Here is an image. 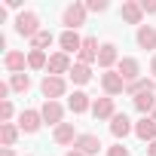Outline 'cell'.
I'll list each match as a JSON object with an SVG mask.
<instances>
[{
  "label": "cell",
  "instance_id": "1f68e13d",
  "mask_svg": "<svg viewBox=\"0 0 156 156\" xmlns=\"http://www.w3.org/2000/svg\"><path fill=\"white\" fill-rule=\"evenodd\" d=\"M9 95H12V89H9V80H3V83H0V104H3V101H9Z\"/></svg>",
  "mask_w": 156,
  "mask_h": 156
},
{
  "label": "cell",
  "instance_id": "44dd1931",
  "mask_svg": "<svg viewBox=\"0 0 156 156\" xmlns=\"http://www.w3.org/2000/svg\"><path fill=\"white\" fill-rule=\"evenodd\" d=\"M135 135H138L144 144H153V141H156V122H153L150 116H141V119L135 122Z\"/></svg>",
  "mask_w": 156,
  "mask_h": 156
},
{
  "label": "cell",
  "instance_id": "d590c367",
  "mask_svg": "<svg viewBox=\"0 0 156 156\" xmlns=\"http://www.w3.org/2000/svg\"><path fill=\"white\" fill-rule=\"evenodd\" d=\"M147 156H156V141H153V144H147Z\"/></svg>",
  "mask_w": 156,
  "mask_h": 156
},
{
  "label": "cell",
  "instance_id": "d6986e66",
  "mask_svg": "<svg viewBox=\"0 0 156 156\" xmlns=\"http://www.w3.org/2000/svg\"><path fill=\"white\" fill-rule=\"evenodd\" d=\"M76 129H73V122H61L58 129H52V141L58 144V147H67V144H76Z\"/></svg>",
  "mask_w": 156,
  "mask_h": 156
},
{
  "label": "cell",
  "instance_id": "83f0119b",
  "mask_svg": "<svg viewBox=\"0 0 156 156\" xmlns=\"http://www.w3.org/2000/svg\"><path fill=\"white\" fill-rule=\"evenodd\" d=\"M12 116H16L12 101H3V104H0V126H3V122H12Z\"/></svg>",
  "mask_w": 156,
  "mask_h": 156
},
{
  "label": "cell",
  "instance_id": "52a82bcc",
  "mask_svg": "<svg viewBox=\"0 0 156 156\" xmlns=\"http://www.w3.org/2000/svg\"><path fill=\"white\" fill-rule=\"evenodd\" d=\"M116 70H119V76L126 80V86L144 76V73H141V61H138V58H132V55H122V58H119V64H116Z\"/></svg>",
  "mask_w": 156,
  "mask_h": 156
},
{
  "label": "cell",
  "instance_id": "ffe728a7",
  "mask_svg": "<svg viewBox=\"0 0 156 156\" xmlns=\"http://www.w3.org/2000/svg\"><path fill=\"white\" fill-rule=\"evenodd\" d=\"M67 80H70L73 86H89V83H92V67L83 64V61H73V67H70V73H67Z\"/></svg>",
  "mask_w": 156,
  "mask_h": 156
},
{
  "label": "cell",
  "instance_id": "cb8c5ba5",
  "mask_svg": "<svg viewBox=\"0 0 156 156\" xmlns=\"http://www.w3.org/2000/svg\"><path fill=\"white\" fill-rule=\"evenodd\" d=\"M19 135H22V129L16 122H3V126H0V144H3V147H16Z\"/></svg>",
  "mask_w": 156,
  "mask_h": 156
},
{
  "label": "cell",
  "instance_id": "f1b7e54d",
  "mask_svg": "<svg viewBox=\"0 0 156 156\" xmlns=\"http://www.w3.org/2000/svg\"><path fill=\"white\" fill-rule=\"evenodd\" d=\"M107 6H110L107 0H86V9L89 12H107Z\"/></svg>",
  "mask_w": 156,
  "mask_h": 156
},
{
  "label": "cell",
  "instance_id": "5bb4252c",
  "mask_svg": "<svg viewBox=\"0 0 156 156\" xmlns=\"http://www.w3.org/2000/svg\"><path fill=\"white\" fill-rule=\"evenodd\" d=\"M116 64H119L116 43H101V49H98V67L101 70H116Z\"/></svg>",
  "mask_w": 156,
  "mask_h": 156
},
{
  "label": "cell",
  "instance_id": "8d00e7d4",
  "mask_svg": "<svg viewBox=\"0 0 156 156\" xmlns=\"http://www.w3.org/2000/svg\"><path fill=\"white\" fill-rule=\"evenodd\" d=\"M64 156H86V153H80V150H67Z\"/></svg>",
  "mask_w": 156,
  "mask_h": 156
},
{
  "label": "cell",
  "instance_id": "4dcf8cb0",
  "mask_svg": "<svg viewBox=\"0 0 156 156\" xmlns=\"http://www.w3.org/2000/svg\"><path fill=\"white\" fill-rule=\"evenodd\" d=\"M138 3H141L144 16H156V0H138Z\"/></svg>",
  "mask_w": 156,
  "mask_h": 156
},
{
  "label": "cell",
  "instance_id": "d6a6232c",
  "mask_svg": "<svg viewBox=\"0 0 156 156\" xmlns=\"http://www.w3.org/2000/svg\"><path fill=\"white\" fill-rule=\"evenodd\" d=\"M3 3H6V9H16V12H25V9H22V0H3Z\"/></svg>",
  "mask_w": 156,
  "mask_h": 156
},
{
  "label": "cell",
  "instance_id": "277c9868",
  "mask_svg": "<svg viewBox=\"0 0 156 156\" xmlns=\"http://www.w3.org/2000/svg\"><path fill=\"white\" fill-rule=\"evenodd\" d=\"M16 126H19L25 135H37L46 122H43V113H40V110L28 107V110H22V113H19V122H16Z\"/></svg>",
  "mask_w": 156,
  "mask_h": 156
},
{
  "label": "cell",
  "instance_id": "f546056e",
  "mask_svg": "<svg viewBox=\"0 0 156 156\" xmlns=\"http://www.w3.org/2000/svg\"><path fill=\"white\" fill-rule=\"evenodd\" d=\"M107 156H132V153H129V147L122 141H116L113 147H107Z\"/></svg>",
  "mask_w": 156,
  "mask_h": 156
},
{
  "label": "cell",
  "instance_id": "4fadbf2b",
  "mask_svg": "<svg viewBox=\"0 0 156 156\" xmlns=\"http://www.w3.org/2000/svg\"><path fill=\"white\" fill-rule=\"evenodd\" d=\"M98 49H101V43H98V37H83V49L76 52V61H83V64H98Z\"/></svg>",
  "mask_w": 156,
  "mask_h": 156
},
{
  "label": "cell",
  "instance_id": "e575fe53",
  "mask_svg": "<svg viewBox=\"0 0 156 156\" xmlns=\"http://www.w3.org/2000/svg\"><path fill=\"white\" fill-rule=\"evenodd\" d=\"M150 73H153V80H156V55L150 58Z\"/></svg>",
  "mask_w": 156,
  "mask_h": 156
},
{
  "label": "cell",
  "instance_id": "6da1fadb",
  "mask_svg": "<svg viewBox=\"0 0 156 156\" xmlns=\"http://www.w3.org/2000/svg\"><path fill=\"white\" fill-rule=\"evenodd\" d=\"M86 16H89L86 3H80V0L67 3V6L61 9V25H64V31H80V28L86 25Z\"/></svg>",
  "mask_w": 156,
  "mask_h": 156
},
{
  "label": "cell",
  "instance_id": "74e56055",
  "mask_svg": "<svg viewBox=\"0 0 156 156\" xmlns=\"http://www.w3.org/2000/svg\"><path fill=\"white\" fill-rule=\"evenodd\" d=\"M150 119H153V122H156V107H153V113H150Z\"/></svg>",
  "mask_w": 156,
  "mask_h": 156
},
{
  "label": "cell",
  "instance_id": "7402d4cb",
  "mask_svg": "<svg viewBox=\"0 0 156 156\" xmlns=\"http://www.w3.org/2000/svg\"><path fill=\"white\" fill-rule=\"evenodd\" d=\"M144 92H156V80H153V76H141V80H135V83L126 86V95L129 98H138Z\"/></svg>",
  "mask_w": 156,
  "mask_h": 156
},
{
  "label": "cell",
  "instance_id": "e0dca14e",
  "mask_svg": "<svg viewBox=\"0 0 156 156\" xmlns=\"http://www.w3.org/2000/svg\"><path fill=\"white\" fill-rule=\"evenodd\" d=\"M135 43H138V49L153 52V49H156V25H141V28L135 31Z\"/></svg>",
  "mask_w": 156,
  "mask_h": 156
},
{
  "label": "cell",
  "instance_id": "d4e9b609",
  "mask_svg": "<svg viewBox=\"0 0 156 156\" xmlns=\"http://www.w3.org/2000/svg\"><path fill=\"white\" fill-rule=\"evenodd\" d=\"M52 43H58V37H55V34H52L49 28H43V31H40V34H37V37L31 40V49H40V52H46V49H49Z\"/></svg>",
  "mask_w": 156,
  "mask_h": 156
},
{
  "label": "cell",
  "instance_id": "7c38bea8",
  "mask_svg": "<svg viewBox=\"0 0 156 156\" xmlns=\"http://www.w3.org/2000/svg\"><path fill=\"white\" fill-rule=\"evenodd\" d=\"M80 49H83V37H80V31H61V34H58V52L73 55V52H80Z\"/></svg>",
  "mask_w": 156,
  "mask_h": 156
},
{
  "label": "cell",
  "instance_id": "484cf974",
  "mask_svg": "<svg viewBox=\"0 0 156 156\" xmlns=\"http://www.w3.org/2000/svg\"><path fill=\"white\" fill-rule=\"evenodd\" d=\"M49 64V55L40 52V49H28V70H46Z\"/></svg>",
  "mask_w": 156,
  "mask_h": 156
},
{
  "label": "cell",
  "instance_id": "9a60e30c",
  "mask_svg": "<svg viewBox=\"0 0 156 156\" xmlns=\"http://www.w3.org/2000/svg\"><path fill=\"white\" fill-rule=\"evenodd\" d=\"M101 147H104V144H101V138H98V135H92V132H83L80 138H76V144H73V150H80V153H86V156H95Z\"/></svg>",
  "mask_w": 156,
  "mask_h": 156
},
{
  "label": "cell",
  "instance_id": "4316f807",
  "mask_svg": "<svg viewBox=\"0 0 156 156\" xmlns=\"http://www.w3.org/2000/svg\"><path fill=\"white\" fill-rule=\"evenodd\" d=\"M9 89L19 92V95H25V92L31 89V73H12V76H9Z\"/></svg>",
  "mask_w": 156,
  "mask_h": 156
},
{
  "label": "cell",
  "instance_id": "2e32d148",
  "mask_svg": "<svg viewBox=\"0 0 156 156\" xmlns=\"http://www.w3.org/2000/svg\"><path fill=\"white\" fill-rule=\"evenodd\" d=\"M132 132H135V126H132V119H129L126 113H116V116L110 119V135H113L116 141H126Z\"/></svg>",
  "mask_w": 156,
  "mask_h": 156
},
{
  "label": "cell",
  "instance_id": "ac0fdd59",
  "mask_svg": "<svg viewBox=\"0 0 156 156\" xmlns=\"http://www.w3.org/2000/svg\"><path fill=\"white\" fill-rule=\"evenodd\" d=\"M92 104H95V101H92L83 89H76V92L67 98V110H70V113H76V116H80V113H89V110H92Z\"/></svg>",
  "mask_w": 156,
  "mask_h": 156
},
{
  "label": "cell",
  "instance_id": "8fae6325",
  "mask_svg": "<svg viewBox=\"0 0 156 156\" xmlns=\"http://www.w3.org/2000/svg\"><path fill=\"white\" fill-rule=\"evenodd\" d=\"M92 116H95L98 122H110V119L116 116V104H113V98H107V95L95 98V104H92Z\"/></svg>",
  "mask_w": 156,
  "mask_h": 156
},
{
  "label": "cell",
  "instance_id": "3957f363",
  "mask_svg": "<svg viewBox=\"0 0 156 156\" xmlns=\"http://www.w3.org/2000/svg\"><path fill=\"white\" fill-rule=\"evenodd\" d=\"M64 92H67V80L64 76H43L40 80V95L46 98V101H58V98H64Z\"/></svg>",
  "mask_w": 156,
  "mask_h": 156
},
{
  "label": "cell",
  "instance_id": "30bf717a",
  "mask_svg": "<svg viewBox=\"0 0 156 156\" xmlns=\"http://www.w3.org/2000/svg\"><path fill=\"white\" fill-rule=\"evenodd\" d=\"M70 67H73L70 55L52 52V55H49V64H46V73H49V76H64V73H70Z\"/></svg>",
  "mask_w": 156,
  "mask_h": 156
},
{
  "label": "cell",
  "instance_id": "9c48e42d",
  "mask_svg": "<svg viewBox=\"0 0 156 156\" xmlns=\"http://www.w3.org/2000/svg\"><path fill=\"white\" fill-rule=\"evenodd\" d=\"M3 67H6L9 76L12 73H25L28 70V55L22 49H9V52H3Z\"/></svg>",
  "mask_w": 156,
  "mask_h": 156
},
{
  "label": "cell",
  "instance_id": "ba28073f",
  "mask_svg": "<svg viewBox=\"0 0 156 156\" xmlns=\"http://www.w3.org/2000/svg\"><path fill=\"white\" fill-rule=\"evenodd\" d=\"M119 19H122L126 25L141 28V25H144V9H141V3H138V0H122V6H119Z\"/></svg>",
  "mask_w": 156,
  "mask_h": 156
},
{
  "label": "cell",
  "instance_id": "8992f818",
  "mask_svg": "<svg viewBox=\"0 0 156 156\" xmlns=\"http://www.w3.org/2000/svg\"><path fill=\"white\" fill-rule=\"evenodd\" d=\"M40 113H43V122L52 126V129H58L64 122V104L61 101H43L40 104Z\"/></svg>",
  "mask_w": 156,
  "mask_h": 156
},
{
  "label": "cell",
  "instance_id": "7a4b0ae2",
  "mask_svg": "<svg viewBox=\"0 0 156 156\" xmlns=\"http://www.w3.org/2000/svg\"><path fill=\"white\" fill-rule=\"evenodd\" d=\"M12 25H16V34H19V37H25L28 43H31V40H34V37L43 31V28H40V16H37L34 9H25V12H19Z\"/></svg>",
  "mask_w": 156,
  "mask_h": 156
},
{
  "label": "cell",
  "instance_id": "603a6c76",
  "mask_svg": "<svg viewBox=\"0 0 156 156\" xmlns=\"http://www.w3.org/2000/svg\"><path fill=\"white\" fill-rule=\"evenodd\" d=\"M132 104H135V110H138L141 116H150L153 107H156V92H144V95L132 98Z\"/></svg>",
  "mask_w": 156,
  "mask_h": 156
},
{
  "label": "cell",
  "instance_id": "5b68a950",
  "mask_svg": "<svg viewBox=\"0 0 156 156\" xmlns=\"http://www.w3.org/2000/svg\"><path fill=\"white\" fill-rule=\"evenodd\" d=\"M101 89H104L107 98L126 95V80L119 76V70H104V73H101Z\"/></svg>",
  "mask_w": 156,
  "mask_h": 156
},
{
  "label": "cell",
  "instance_id": "836d02e7",
  "mask_svg": "<svg viewBox=\"0 0 156 156\" xmlns=\"http://www.w3.org/2000/svg\"><path fill=\"white\" fill-rule=\"evenodd\" d=\"M0 156H16V150H12V147H3V150H0Z\"/></svg>",
  "mask_w": 156,
  "mask_h": 156
}]
</instances>
